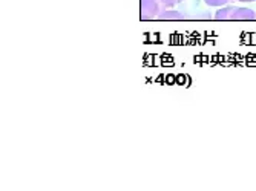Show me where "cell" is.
Instances as JSON below:
<instances>
[{"mask_svg": "<svg viewBox=\"0 0 256 191\" xmlns=\"http://www.w3.org/2000/svg\"><path fill=\"white\" fill-rule=\"evenodd\" d=\"M236 2H242V3H250V2H256V0H236Z\"/></svg>", "mask_w": 256, "mask_h": 191, "instance_id": "cell-6", "label": "cell"}, {"mask_svg": "<svg viewBox=\"0 0 256 191\" xmlns=\"http://www.w3.org/2000/svg\"><path fill=\"white\" fill-rule=\"evenodd\" d=\"M140 11H142L143 20H155L161 18V15L168 11V8L162 3V0H142L140 2Z\"/></svg>", "mask_w": 256, "mask_h": 191, "instance_id": "cell-2", "label": "cell"}, {"mask_svg": "<svg viewBox=\"0 0 256 191\" xmlns=\"http://www.w3.org/2000/svg\"><path fill=\"white\" fill-rule=\"evenodd\" d=\"M180 12H176V11H164V14L161 15V20H174V18H180Z\"/></svg>", "mask_w": 256, "mask_h": 191, "instance_id": "cell-4", "label": "cell"}, {"mask_svg": "<svg viewBox=\"0 0 256 191\" xmlns=\"http://www.w3.org/2000/svg\"><path fill=\"white\" fill-rule=\"evenodd\" d=\"M216 20H254L256 12L248 8H238V6H224L216 11Z\"/></svg>", "mask_w": 256, "mask_h": 191, "instance_id": "cell-1", "label": "cell"}, {"mask_svg": "<svg viewBox=\"0 0 256 191\" xmlns=\"http://www.w3.org/2000/svg\"><path fill=\"white\" fill-rule=\"evenodd\" d=\"M232 0H204V3L207 6H224L227 3H230Z\"/></svg>", "mask_w": 256, "mask_h": 191, "instance_id": "cell-3", "label": "cell"}, {"mask_svg": "<svg viewBox=\"0 0 256 191\" xmlns=\"http://www.w3.org/2000/svg\"><path fill=\"white\" fill-rule=\"evenodd\" d=\"M181 2H184V0H162V3H164V6H166L168 9L174 8L175 5H178V3H181Z\"/></svg>", "mask_w": 256, "mask_h": 191, "instance_id": "cell-5", "label": "cell"}]
</instances>
